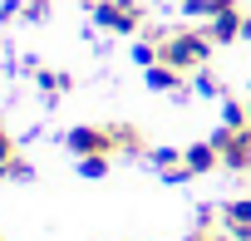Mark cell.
<instances>
[{"label": "cell", "instance_id": "277c9868", "mask_svg": "<svg viewBox=\"0 0 251 241\" xmlns=\"http://www.w3.org/2000/svg\"><path fill=\"white\" fill-rule=\"evenodd\" d=\"M64 148H69V153H79V158H94V153H118V148H113V128H74V133L64 138Z\"/></svg>", "mask_w": 251, "mask_h": 241}, {"label": "cell", "instance_id": "30bf717a", "mask_svg": "<svg viewBox=\"0 0 251 241\" xmlns=\"http://www.w3.org/2000/svg\"><path fill=\"white\" fill-rule=\"evenodd\" d=\"M226 226H251V197H236V202H226Z\"/></svg>", "mask_w": 251, "mask_h": 241}, {"label": "cell", "instance_id": "4fadbf2b", "mask_svg": "<svg viewBox=\"0 0 251 241\" xmlns=\"http://www.w3.org/2000/svg\"><path fill=\"white\" fill-rule=\"evenodd\" d=\"M187 241H231V231H217V226H197Z\"/></svg>", "mask_w": 251, "mask_h": 241}, {"label": "cell", "instance_id": "6da1fadb", "mask_svg": "<svg viewBox=\"0 0 251 241\" xmlns=\"http://www.w3.org/2000/svg\"><path fill=\"white\" fill-rule=\"evenodd\" d=\"M163 45V64H173V69H182V74H192V69H207V59H212V35L207 30H173V35H163L158 40Z\"/></svg>", "mask_w": 251, "mask_h": 241}, {"label": "cell", "instance_id": "ac0fdd59", "mask_svg": "<svg viewBox=\"0 0 251 241\" xmlns=\"http://www.w3.org/2000/svg\"><path fill=\"white\" fill-rule=\"evenodd\" d=\"M246 123H251V103H246Z\"/></svg>", "mask_w": 251, "mask_h": 241}, {"label": "cell", "instance_id": "8992f818", "mask_svg": "<svg viewBox=\"0 0 251 241\" xmlns=\"http://www.w3.org/2000/svg\"><path fill=\"white\" fill-rule=\"evenodd\" d=\"M182 158H187V172H192V177H202V172H212V168L222 163L217 143H192V148H187Z\"/></svg>", "mask_w": 251, "mask_h": 241}, {"label": "cell", "instance_id": "52a82bcc", "mask_svg": "<svg viewBox=\"0 0 251 241\" xmlns=\"http://www.w3.org/2000/svg\"><path fill=\"white\" fill-rule=\"evenodd\" d=\"M148 84H153L158 94H177V89H187V74L173 69V64H153V69H148Z\"/></svg>", "mask_w": 251, "mask_h": 241}, {"label": "cell", "instance_id": "3957f363", "mask_svg": "<svg viewBox=\"0 0 251 241\" xmlns=\"http://www.w3.org/2000/svg\"><path fill=\"white\" fill-rule=\"evenodd\" d=\"M212 143H217V153H222V168L251 172V123H246V128H222Z\"/></svg>", "mask_w": 251, "mask_h": 241}, {"label": "cell", "instance_id": "9c48e42d", "mask_svg": "<svg viewBox=\"0 0 251 241\" xmlns=\"http://www.w3.org/2000/svg\"><path fill=\"white\" fill-rule=\"evenodd\" d=\"M236 5V0H182V10H192V15H222V10H231Z\"/></svg>", "mask_w": 251, "mask_h": 241}, {"label": "cell", "instance_id": "e0dca14e", "mask_svg": "<svg viewBox=\"0 0 251 241\" xmlns=\"http://www.w3.org/2000/svg\"><path fill=\"white\" fill-rule=\"evenodd\" d=\"M25 15H30V20H40V15H50V0H30V5H25Z\"/></svg>", "mask_w": 251, "mask_h": 241}, {"label": "cell", "instance_id": "9a60e30c", "mask_svg": "<svg viewBox=\"0 0 251 241\" xmlns=\"http://www.w3.org/2000/svg\"><path fill=\"white\" fill-rule=\"evenodd\" d=\"M226 128H246V108L241 103H226Z\"/></svg>", "mask_w": 251, "mask_h": 241}, {"label": "cell", "instance_id": "2e32d148", "mask_svg": "<svg viewBox=\"0 0 251 241\" xmlns=\"http://www.w3.org/2000/svg\"><path fill=\"white\" fill-rule=\"evenodd\" d=\"M197 89H202V94H222V84H217L207 69H197Z\"/></svg>", "mask_w": 251, "mask_h": 241}, {"label": "cell", "instance_id": "5b68a950", "mask_svg": "<svg viewBox=\"0 0 251 241\" xmlns=\"http://www.w3.org/2000/svg\"><path fill=\"white\" fill-rule=\"evenodd\" d=\"M241 30H246V15H241V5H231V10L212 15V25H207V35H212L217 45H231V40H236Z\"/></svg>", "mask_w": 251, "mask_h": 241}, {"label": "cell", "instance_id": "ba28073f", "mask_svg": "<svg viewBox=\"0 0 251 241\" xmlns=\"http://www.w3.org/2000/svg\"><path fill=\"white\" fill-rule=\"evenodd\" d=\"M113 148H118V153H148V143H143L138 128H128V123H113Z\"/></svg>", "mask_w": 251, "mask_h": 241}, {"label": "cell", "instance_id": "7c38bea8", "mask_svg": "<svg viewBox=\"0 0 251 241\" xmlns=\"http://www.w3.org/2000/svg\"><path fill=\"white\" fill-rule=\"evenodd\" d=\"M40 89H45V94H64V89H69V74H54V69H40Z\"/></svg>", "mask_w": 251, "mask_h": 241}, {"label": "cell", "instance_id": "7a4b0ae2", "mask_svg": "<svg viewBox=\"0 0 251 241\" xmlns=\"http://www.w3.org/2000/svg\"><path fill=\"white\" fill-rule=\"evenodd\" d=\"M94 20L113 35H133L143 25V5H133V0H99L94 5Z\"/></svg>", "mask_w": 251, "mask_h": 241}, {"label": "cell", "instance_id": "8fae6325", "mask_svg": "<svg viewBox=\"0 0 251 241\" xmlns=\"http://www.w3.org/2000/svg\"><path fill=\"white\" fill-rule=\"evenodd\" d=\"M108 158H113V153H94V158H79V172H84V177H108Z\"/></svg>", "mask_w": 251, "mask_h": 241}, {"label": "cell", "instance_id": "5bb4252c", "mask_svg": "<svg viewBox=\"0 0 251 241\" xmlns=\"http://www.w3.org/2000/svg\"><path fill=\"white\" fill-rule=\"evenodd\" d=\"M0 163H15V138L5 133V123H0Z\"/></svg>", "mask_w": 251, "mask_h": 241}]
</instances>
